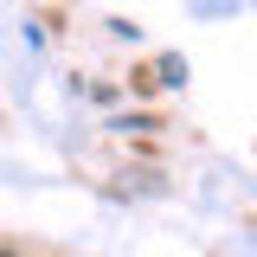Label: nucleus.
Segmentation results:
<instances>
[{"mask_svg": "<svg viewBox=\"0 0 257 257\" xmlns=\"http://www.w3.org/2000/svg\"><path fill=\"white\" fill-rule=\"evenodd\" d=\"M161 84H187V58H180V52L161 58Z\"/></svg>", "mask_w": 257, "mask_h": 257, "instance_id": "obj_1", "label": "nucleus"}, {"mask_svg": "<svg viewBox=\"0 0 257 257\" xmlns=\"http://www.w3.org/2000/svg\"><path fill=\"white\" fill-rule=\"evenodd\" d=\"M219 7H238V0H199V13H219Z\"/></svg>", "mask_w": 257, "mask_h": 257, "instance_id": "obj_2", "label": "nucleus"}, {"mask_svg": "<svg viewBox=\"0 0 257 257\" xmlns=\"http://www.w3.org/2000/svg\"><path fill=\"white\" fill-rule=\"evenodd\" d=\"M0 257H13V251H0Z\"/></svg>", "mask_w": 257, "mask_h": 257, "instance_id": "obj_3", "label": "nucleus"}]
</instances>
